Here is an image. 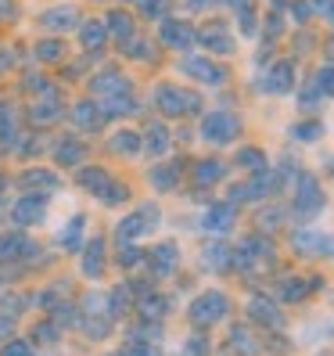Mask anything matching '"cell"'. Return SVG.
Returning <instances> with one entry per match:
<instances>
[{
	"instance_id": "obj_1",
	"label": "cell",
	"mask_w": 334,
	"mask_h": 356,
	"mask_svg": "<svg viewBox=\"0 0 334 356\" xmlns=\"http://www.w3.org/2000/svg\"><path fill=\"white\" fill-rule=\"evenodd\" d=\"M226 313H231V302H226L223 291H205V296H198V299L191 302V321H194L198 327L219 324Z\"/></svg>"
},
{
	"instance_id": "obj_2",
	"label": "cell",
	"mask_w": 334,
	"mask_h": 356,
	"mask_svg": "<svg viewBox=\"0 0 334 356\" xmlns=\"http://www.w3.org/2000/svg\"><path fill=\"white\" fill-rule=\"evenodd\" d=\"M155 101L165 115H198L201 112V97L191 90H180V87H158Z\"/></svg>"
},
{
	"instance_id": "obj_3",
	"label": "cell",
	"mask_w": 334,
	"mask_h": 356,
	"mask_svg": "<svg viewBox=\"0 0 334 356\" xmlns=\"http://www.w3.org/2000/svg\"><path fill=\"white\" fill-rule=\"evenodd\" d=\"M237 130H241V122L234 112H208L201 122V137L208 144H231L237 137Z\"/></svg>"
},
{
	"instance_id": "obj_4",
	"label": "cell",
	"mask_w": 334,
	"mask_h": 356,
	"mask_svg": "<svg viewBox=\"0 0 334 356\" xmlns=\"http://www.w3.org/2000/svg\"><path fill=\"white\" fill-rule=\"evenodd\" d=\"M324 209V191H320V184L312 173H302L299 177V191H295V216L309 220V216H317Z\"/></svg>"
},
{
	"instance_id": "obj_5",
	"label": "cell",
	"mask_w": 334,
	"mask_h": 356,
	"mask_svg": "<svg viewBox=\"0 0 334 356\" xmlns=\"http://www.w3.org/2000/svg\"><path fill=\"white\" fill-rule=\"evenodd\" d=\"M269 259H274V248H269L262 238H248L237 252H234V266L241 270H252V266H266Z\"/></svg>"
},
{
	"instance_id": "obj_6",
	"label": "cell",
	"mask_w": 334,
	"mask_h": 356,
	"mask_svg": "<svg viewBox=\"0 0 334 356\" xmlns=\"http://www.w3.org/2000/svg\"><path fill=\"white\" fill-rule=\"evenodd\" d=\"M183 72L208 83V87H223L226 83V69L216 65V61H208V58H183Z\"/></svg>"
},
{
	"instance_id": "obj_7",
	"label": "cell",
	"mask_w": 334,
	"mask_h": 356,
	"mask_svg": "<svg viewBox=\"0 0 334 356\" xmlns=\"http://www.w3.org/2000/svg\"><path fill=\"white\" fill-rule=\"evenodd\" d=\"M155 223H158V209H155V205H144L140 213H133L130 220H122V227H119V241H130V238L148 234V230H155Z\"/></svg>"
},
{
	"instance_id": "obj_8",
	"label": "cell",
	"mask_w": 334,
	"mask_h": 356,
	"mask_svg": "<svg viewBox=\"0 0 334 356\" xmlns=\"http://www.w3.org/2000/svg\"><path fill=\"white\" fill-rule=\"evenodd\" d=\"M162 40H165L169 47H176V51H187V47H194V44H198V33L187 26V22L165 18V22H162Z\"/></svg>"
},
{
	"instance_id": "obj_9",
	"label": "cell",
	"mask_w": 334,
	"mask_h": 356,
	"mask_svg": "<svg viewBox=\"0 0 334 356\" xmlns=\"http://www.w3.org/2000/svg\"><path fill=\"white\" fill-rule=\"evenodd\" d=\"M11 220H15V227L40 223V220H44V198H40V195H26V198H18V202H15V209H11Z\"/></svg>"
},
{
	"instance_id": "obj_10",
	"label": "cell",
	"mask_w": 334,
	"mask_h": 356,
	"mask_svg": "<svg viewBox=\"0 0 334 356\" xmlns=\"http://www.w3.org/2000/svg\"><path fill=\"white\" fill-rule=\"evenodd\" d=\"M295 248L299 252H312V256H334V238H327V234H317V230H299L295 234Z\"/></svg>"
},
{
	"instance_id": "obj_11",
	"label": "cell",
	"mask_w": 334,
	"mask_h": 356,
	"mask_svg": "<svg viewBox=\"0 0 334 356\" xmlns=\"http://www.w3.org/2000/svg\"><path fill=\"white\" fill-rule=\"evenodd\" d=\"M198 44H205L212 54H231V51H234L231 33H226V26H219V22H208V26L198 33Z\"/></svg>"
},
{
	"instance_id": "obj_12",
	"label": "cell",
	"mask_w": 334,
	"mask_h": 356,
	"mask_svg": "<svg viewBox=\"0 0 334 356\" xmlns=\"http://www.w3.org/2000/svg\"><path fill=\"white\" fill-rule=\"evenodd\" d=\"M291 87H295V65H291V61L274 65V69H269V76L262 79V90H269V94H287Z\"/></svg>"
},
{
	"instance_id": "obj_13",
	"label": "cell",
	"mask_w": 334,
	"mask_h": 356,
	"mask_svg": "<svg viewBox=\"0 0 334 356\" xmlns=\"http://www.w3.org/2000/svg\"><path fill=\"white\" fill-rule=\"evenodd\" d=\"M248 317H252L256 324H266V327H281V324H284L277 302H269V299H262V296H256L252 302H248Z\"/></svg>"
},
{
	"instance_id": "obj_14",
	"label": "cell",
	"mask_w": 334,
	"mask_h": 356,
	"mask_svg": "<svg viewBox=\"0 0 334 356\" xmlns=\"http://www.w3.org/2000/svg\"><path fill=\"white\" fill-rule=\"evenodd\" d=\"M205 230H212V234H226V230L234 227V205H212L201 220Z\"/></svg>"
},
{
	"instance_id": "obj_15",
	"label": "cell",
	"mask_w": 334,
	"mask_h": 356,
	"mask_svg": "<svg viewBox=\"0 0 334 356\" xmlns=\"http://www.w3.org/2000/svg\"><path fill=\"white\" fill-rule=\"evenodd\" d=\"M40 94H44V101L40 104H33V122H54L58 115H61V101H58V94L51 90V87H40Z\"/></svg>"
},
{
	"instance_id": "obj_16",
	"label": "cell",
	"mask_w": 334,
	"mask_h": 356,
	"mask_svg": "<svg viewBox=\"0 0 334 356\" xmlns=\"http://www.w3.org/2000/svg\"><path fill=\"white\" fill-rule=\"evenodd\" d=\"M79 184L87 187L94 198L104 202V195H108V187H112V177L104 173V170H94V165H90V170H79Z\"/></svg>"
},
{
	"instance_id": "obj_17",
	"label": "cell",
	"mask_w": 334,
	"mask_h": 356,
	"mask_svg": "<svg viewBox=\"0 0 334 356\" xmlns=\"http://www.w3.org/2000/svg\"><path fill=\"white\" fill-rule=\"evenodd\" d=\"M94 90L101 97H119V94H130V79L122 76V72H104V76H97Z\"/></svg>"
},
{
	"instance_id": "obj_18",
	"label": "cell",
	"mask_w": 334,
	"mask_h": 356,
	"mask_svg": "<svg viewBox=\"0 0 334 356\" xmlns=\"http://www.w3.org/2000/svg\"><path fill=\"white\" fill-rule=\"evenodd\" d=\"M101 256H104V241L94 238L87 245V252H83V274H87V277H101V266H104Z\"/></svg>"
},
{
	"instance_id": "obj_19",
	"label": "cell",
	"mask_w": 334,
	"mask_h": 356,
	"mask_svg": "<svg viewBox=\"0 0 334 356\" xmlns=\"http://www.w3.org/2000/svg\"><path fill=\"white\" fill-rule=\"evenodd\" d=\"M22 187H29V191H54L58 177L47 173V170H29V173L22 177Z\"/></svg>"
},
{
	"instance_id": "obj_20",
	"label": "cell",
	"mask_w": 334,
	"mask_h": 356,
	"mask_svg": "<svg viewBox=\"0 0 334 356\" xmlns=\"http://www.w3.org/2000/svg\"><path fill=\"white\" fill-rule=\"evenodd\" d=\"M231 263H234V252L226 245H208L205 248V266L208 270H226Z\"/></svg>"
},
{
	"instance_id": "obj_21",
	"label": "cell",
	"mask_w": 334,
	"mask_h": 356,
	"mask_svg": "<svg viewBox=\"0 0 334 356\" xmlns=\"http://www.w3.org/2000/svg\"><path fill=\"white\" fill-rule=\"evenodd\" d=\"M29 252V241L22 234H4L0 238V259H15V256H26Z\"/></svg>"
},
{
	"instance_id": "obj_22",
	"label": "cell",
	"mask_w": 334,
	"mask_h": 356,
	"mask_svg": "<svg viewBox=\"0 0 334 356\" xmlns=\"http://www.w3.org/2000/svg\"><path fill=\"white\" fill-rule=\"evenodd\" d=\"M151 263H155V274H169V270L176 266V245H158L155 248V256H151Z\"/></svg>"
},
{
	"instance_id": "obj_23",
	"label": "cell",
	"mask_w": 334,
	"mask_h": 356,
	"mask_svg": "<svg viewBox=\"0 0 334 356\" xmlns=\"http://www.w3.org/2000/svg\"><path fill=\"white\" fill-rule=\"evenodd\" d=\"M309 291H312V284H306V281H299V277H287V281L281 284V299H284V302H302Z\"/></svg>"
},
{
	"instance_id": "obj_24",
	"label": "cell",
	"mask_w": 334,
	"mask_h": 356,
	"mask_svg": "<svg viewBox=\"0 0 334 356\" xmlns=\"http://www.w3.org/2000/svg\"><path fill=\"white\" fill-rule=\"evenodd\" d=\"M44 22L51 26V29H72V26H79V15L72 11V8H58V11H51L47 18H44Z\"/></svg>"
},
{
	"instance_id": "obj_25",
	"label": "cell",
	"mask_w": 334,
	"mask_h": 356,
	"mask_svg": "<svg viewBox=\"0 0 334 356\" xmlns=\"http://www.w3.org/2000/svg\"><path fill=\"white\" fill-rule=\"evenodd\" d=\"M165 309H169V299L165 296H144L140 299V317H148V321H158Z\"/></svg>"
},
{
	"instance_id": "obj_26",
	"label": "cell",
	"mask_w": 334,
	"mask_h": 356,
	"mask_svg": "<svg viewBox=\"0 0 334 356\" xmlns=\"http://www.w3.org/2000/svg\"><path fill=\"white\" fill-rule=\"evenodd\" d=\"M54 159H58L61 165H76V162L83 159V148H79V140H72V137H69V140H61L58 148H54Z\"/></svg>"
},
{
	"instance_id": "obj_27",
	"label": "cell",
	"mask_w": 334,
	"mask_h": 356,
	"mask_svg": "<svg viewBox=\"0 0 334 356\" xmlns=\"http://www.w3.org/2000/svg\"><path fill=\"white\" fill-rule=\"evenodd\" d=\"M104 115H130L133 112V97L130 94H119V97H104Z\"/></svg>"
},
{
	"instance_id": "obj_28",
	"label": "cell",
	"mask_w": 334,
	"mask_h": 356,
	"mask_svg": "<svg viewBox=\"0 0 334 356\" xmlns=\"http://www.w3.org/2000/svg\"><path fill=\"white\" fill-rule=\"evenodd\" d=\"M72 119H76L79 130H97L101 127V115H94V104H76Z\"/></svg>"
},
{
	"instance_id": "obj_29",
	"label": "cell",
	"mask_w": 334,
	"mask_h": 356,
	"mask_svg": "<svg viewBox=\"0 0 334 356\" xmlns=\"http://www.w3.org/2000/svg\"><path fill=\"white\" fill-rule=\"evenodd\" d=\"M223 177V162H212V159H208V162H198V170H194V180L205 187V184H216Z\"/></svg>"
},
{
	"instance_id": "obj_30",
	"label": "cell",
	"mask_w": 334,
	"mask_h": 356,
	"mask_svg": "<svg viewBox=\"0 0 334 356\" xmlns=\"http://www.w3.org/2000/svg\"><path fill=\"white\" fill-rule=\"evenodd\" d=\"M79 40H83V47L97 51L104 44V26L101 22H87V26H83V33H79Z\"/></svg>"
},
{
	"instance_id": "obj_31",
	"label": "cell",
	"mask_w": 334,
	"mask_h": 356,
	"mask_svg": "<svg viewBox=\"0 0 334 356\" xmlns=\"http://www.w3.org/2000/svg\"><path fill=\"white\" fill-rule=\"evenodd\" d=\"M237 165H248L252 173H262V170H266V155L256 152V148H241V152H237Z\"/></svg>"
},
{
	"instance_id": "obj_32",
	"label": "cell",
	"mask_w": 334,
	"mask_h": 356,
	"mask_svg": "<svg viewBox=\"0 0 334 356\" xmlns=\"http://www.w3.org/2000/svg\"><path fill=\"white\" fill-rule=\"evenodd\" d=\"M108 33H115L119 40H130V36H133V22H130V15L115 11V15L108 18Z\"/></svg>"
},
{
	"instance_id": "obj_33",
	"label": "cell",
	"mask_w": 334,
	"mask_h": 356,
	"mask_svg": "<svg viewBox=\"0 0 334 356\" xmlns=\"http://www.w3.org/2000/svg\"><path fill=\"white\" fill-rule=\"evenodd\" d=\"M165 148H169V134H165L162 127H151L148 130V152L151 155H162Z\"/></svg>"
},
{
	"instance_id": "obj_34",
	"label": "cell",
	"mask_w": 334,
	"mask_h": 356,
	"mask_svg": "<svg viewBox=\"0 0 334 356\" xmlns=\"http://www.w3.org/2000/svg\"><path fill=\"white\" fill-rule=\"evenodd\" d=\"M112 148L122 152V155H137V152H140V137H137V134H119V137L112 140Z\"/></svg>"
},
{
	"instance_id": "obj_35",
	"label": "cell",
	"mask_w": 334,
	"mask_h": 356,
	"mask_svg": "<svg viewBox=\"0 0 334 356\" xmlns=\"http://www.w3.org/2000/svg\"><path fill=\"white\" fill-rule=\"evenodd\" d=\"M231 342H234V349H241L244 356H256V342H252V334H248L244 327H234V331H231Z\"/></svg>"
},
{
	"instance_id": "obj_36",
	"label": "cell",
	"mask_w": 334,
	"mask_h": 356,
	"mask_svg": "<svg viewBox=\"0 0 334 356\" xmlns=\"http://www.w3.org/2000/svg\"><path fill=\"white\" fill-rule=\"evenodd\" d=\"M79 234H83V216H76L72 223H69V230H61V245L65 248H79Z\"/></svg>"
},
{
	"instance_id": "obj_37",
	"label": "cell",
	"mask_w": 334,
	"mask_h": 356,
	"mask_svg": "<svg viewBox=\"0 0 334 356\" xmlns=\"http://www.w3.org/2000/svg\"><path fill=\"white\" fill-rule=\"evenodd\" d=\"M324 134L320 122H299V127H291V137H299V140H317Z\"/></svg>"
},
{
	"instance_id": "obj_38",
	"label": "cell",
	"mask_w": 334,
	"mask_h": 356,
	"mask_svg": "<svg viewBox=\"0 0 334 356\" xmlns=\"http://www.w3.org/2000/svg\"><path fill=\"white\" fill-rule=\"evenodd\" d=\"M0 140L4 144L15 140V112L11 108H0Z\"/></svg>"
},
{
	"instance_id": "obj_39",
	"label": "cell",
	"mask_w": 334,
	"mask_h": 356,
	"mask_svg": "<svg viewBox=\"0 0 334 356\" xmlns=\"http://www.w3.org/2000/svg\"><path fill=\"white\" fill-rule=\"evenodd\" d=\"M151 180H155L158 191H165V187H173V184H176V170H173V165H158V170L151 173Z\"/></svg>"
},
{
	"instance_id": "obj_40",
	"label": "cell",
	"mask_w": 334,
	"mask_h": 356,
	"mask_svg": "<svg viewBox=\"0 0 334 356\" xmlns=\"http://www.w3.org/2000/svg\"><path fill=\"white\" fill-rule=\"evenodd\" d=\"M317 90L320 94H334V65H324L317 72Z\"/></svg>"
},
{
	"instance_id": "obj_41",
	"label": "cell",
	"mask_w": 334,
	"mask_h": 356,
	"mask_svg": "<svg viewBox=\"0 0 334 356\" xmlns=\"http://www.w3.org/2000/svg\"><path fill=\"white\" fill-rule=\"evenodd\" d=\"M183 356H208V342L205 339H191L183 346Z\"/></svg>"
},
{
	"instance_id": "obj_42",
	"label": "cell",
	"mask_w": 334,
	"mask_h": 356,
	"mask_svg": "<svg viewBox=\"0 0 334 356\" xmlns=\"http://www.w3.org/2000/svg\"><path fill=\"white\" fill-rule=\"evenodd\" d=\"M0 356H33V349H29V342H11L0 349Z\"/></svg>"
},
{
	"instance_id": "obj_43",
	"label": "cell",
	"mask_w": 334,
	"mask_h": 356,
	"mask_svg": "<svg viewBox=\"0 0 334 356\" xmlns=\"http://www.w3.org/2000/svg\"><path fill=\"white\" fill-rule=\"evenodd\" d=\"M36 51H40V58H44V61H58L61 54H65V51H61V44H40Z\"/></svg>"
},
{
	"instance_id": "obj_44",
	"label": "cell",
	"mask_w": 334,
	"mask_h": 356,
	"mask_svg": "<svg viewBox=\"0 0 334 356\" xmlns=\"http://www.w3.org/2000/svg\"><path fill=\"white\" fill-rule=\"evenodd\" d=\"M26 299L22 296H8V299H0V309H8V317H15V309H22Z\"/></svg>"
},
{
	"instance_id": "obj_45",
	"label": "cell",
	"mask_w": 334,
	"mask_h": 356,
	"mask_svg": "<svg viewBox=\"0 0 334 356\" xmlns=\"http://www.w3.org/2000/svg\"><path fill=\"white\" fill-rule=\"evenodd\" d=\"M237 15H241V33L252 36V33H256V15H252V8H244V11H237Z\"/></svg>"
},
{
	"instance_id": "obj_46",
	"label": "cell",
	"mask_w": 334,
	"mask_h": 356,
	"mask_svg": "<svg viewBox=\"0 0 334 356\" xmlns=\"http://www.w3.org/2000/svg\"><path fill=\"white\" fill-rule=\"evenodd\" d=\"M126 356H151V346L148 342H130L126 346Z\"/></svg>"
},
{
	"instance_id": "obj_47",
	"label": "cell",
	"mask_w": 334,
	"mask_h": 356,
	"mask_svg": "<svg viewBox=\"0 0 334 356\" xmlns=\"http://www.w3.org/2000/svg\"><path fill=\"white\" fill-rule=\"evenodd\" d=\"M130 51H133V58H151V54H148L151 47L144 44V40H133V36H130Z\"/></svg>"
},
{
	"instance_id": "obj_48",
	"label": "cell",
	"mask_w": 334,
	"mask_h": 356,
	"mask_svg": "<svg viewBox=\"0 0 334 356\" xmlns=\"http://www.w3.org/2000/svg\"><path fill=\"white\" fill-rule=\"evenodd\" d=\"M312 8H317L320 15H327V18H334V0H309Z\"/></svg>"
},
{
	"instance_id": "obj_49",
	"label": "cell",
	"mask_w": 334,
	"mask_h": 356,
	"mask_svg": "<svg viewBox=\"0 0 334 356\" xmlns=\"http://www.w3.org/2000/svg\"><path fill=\"white\" fill-rule=\"evenodd\" d=\"M11 331H15V317H8V313H0V339H8Z\"/></svg>"
},
{
	"instance_id": "obj_50",
	"label": "cell",
	"mask_w": 334,
	"mask_h": 356,
	"mask_svg": "<svg viewBox=\"0 0 334 356\" xmlns=\"http://www.w3.org/2000/svg\"><path fill=\"white\" fill-rule=\"evenodd\" d=\"M133 4H140V11H148V15L162 11V0H133Z\"/></svg>"
},
{
	"instance_id": "obj_51",
	"label": "cell",
	"mask_w": 334,
	"mask_h": 356,
	"mask_svg": "<svg viewBox=\"0 0 334 356\" xmlns=\"http://www.w3.org/2000/svg\"><path fill=\"white\" fill-rule=\"evenodd\" d=\"M137 256H140L137 248H122V259H119V263H122V266H133V263H137Z\"/></svg>"
},
{
	"instance_id": "obj_52",
	"label": "cell",
	"mask_w": 334,
	"mask_h": 356,
	"mask_svg": "<svg viewBox=\"0 0 334 356\" xmlns=\"http://www.w3.org/2000/svg\"><path fill=\"white\" fill-rule=\"evenodd\" d=\"M15 15V4L11 0H0V18H11Z\"/></svg>"
},
{
	"instance_id": "obj_53",
	"label": "cell",
	"mask_w": 334,
	"mask_h": 356,
	"mask_svg": "<svg viewBox=\"0 0 334 356\" xmlns=\"http://www.w3.org/2000/svg\"><path fill=\"white\" fill-rule=\"evenodd\" d=\"M0 187H4V180H0Z\"/></svg>"
},
{
	"instance_id": "obj_54",
	"label": "cell",
	"mask_w": 334,
	"mask_h": 356,
	"mask_svg": "<svg viewBox=\"0 0 334 356\" xmlns=\"http://www.w3.org/2000/svg\"><path fill=\"white\" fill-rule=\"evenodd\" d=\"M327 356H331V353H327Z\"/></svg>"
}]
</instances>
